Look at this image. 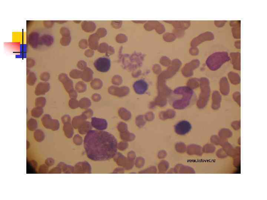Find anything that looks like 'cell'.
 Returning a JSON list of instances; mask_svg holds the SVG:
<instances>
[{
	"instance_id": "30",
	"label": "cell",
	"mask_w": 267,
	"mask_h": 200,
	"mask_svg": "<svg viewBox=\"0 0 267 200\" xmlns=\"http://www.w3.org/2000/svg\"><path fill=\"white\" fill-rule=\"evenodd\" d=\"M77 101H74V100H71L70 101V107L72 108H74V107H77Z\"/></svg>"
},
{
	"instance_id": "15",
	"label": "cell",
	"mask_w": 267,
	"mask_h": 200,
	"mask_svg": "<svg viewBox=\"0 0 267 200\" xmlns=\"http://www.w3.org/2000/svg\"><path fill=\"white\" fill-rule=\"evenodd\" d=\"M33 136L35 141L39 142L44 141L45 138L44 132L41 130H35L34 132Z\"/></svg>"
},
{
	"instance_id": "14",
	"label": "cell",
	"mask_w": 267,
	"mask_h": 200,
	"mask_svg": "<svg viewBox=\"0 0 267 200\" xmlns=\"http://www.w3.org/2000/svg\"><path fill=\"white\" fill-rule=\"evenodd\" d=\"M65 134L67 138H70L72 137L73 134V130L72 126L69 122L64 124L63 127Z\"/></svg>"
},
{
	"instance_id": "3",
	"label": "cell",
	"mask_w": 267,
	"mask_h": 200,
	"mask_svg": "<svg viewBox=\"0 0 267 200\" xmlns=\"http://www.w3.org/2000/svg\"><path fill=\"white\" fill-rule=\"evenodd\" d=\"M229 59L227 52H216L208 58L206 63L210 69L215 70L219 68L222 64L229 61Z\"/></svg>"
},
{
	"instance_id": "13",
	"label": "cell",
	"mask_w": 267,
	"mask_h": 200,
	"mask_svg": "<svg viewBox=\"0 0 267 200\" xmlns=\"http://www.w3.org/2000/svg\"><path fill=\"white\" fill-rule=\"evenodd\" d=\"M61 167L62 172L64 173H74V168L72 166L68 165L64 162H60L58 164Z\"/></svg>"
},
{
	"instance_id": "11",
	"label": "cell",
	"mask_w": 267,
	"mask_h": 200,
	"mask_svg": "<svg viewBox=\"0 0 267 200\" xmlns=\"http://www.w3.org/2000/svg\"><path fill=\"white\" fill-rule=\"evenodd\" d=\"M40 38L39 35L37 32H32L29 35V43L32 48H35L39 44Z\"/></svg>"
},
{
	"instance_id": "28",
	"label": "cell",
	"mask_w": 267,
	"mask_h": 200,
	"mask_svg": "<svg viewBox=\"0 0 267 200\" xmlns=\"http://www.w3.org/2000/svg\"><path fill=\"white\" fill-rule=\"evenodd\" d=\"M55 161L52 158H48L45 161V164L48 167H51L54 164Z\"/></svg>"
},
{
	"instance_id": "25",
	"label": "cell",
	"mask_w": 267,
	"mask_h": 200,
	"mask_svg": "<svg viewBox=\"0 0 267 200\" xmlns=\"http://www.w3.org/2000/svg\"><path fill=\"white\" fill-rule=\"evenodd\" d=\"M55 22V21H44L43 24H44L45 27H47V28H49L53 27Z\"/></svg>"
},
{
	"instance_id": "26",
	"label": "cell",
	"mask_w": 267,
	"mask_h": 200,
	"mask_svg": "<svg viewBox=\"0 0 267 200\" xmlns=\"http://www.w3.org/2000/svg\"><path fill=\"white\" fill-rule=\"evenodd\" d=\"M62 173V171L61 169L58 166L52 169L49 172V173Z\"/></svg>"
},
{
	"instance_id": "29",
	"label": "cell",
	"mask_w": 267,
	"mask_h": 200,
	"mask_svg": "<svg viewBox=\"0 0 267 200\" xmlns=\"http://www.w3.org/2000/svg\"><path fill=\"white\" fill-rule=\"evenodd\" d=\"M70 121V118L68 115H65L62 118V121L64 124L69 123Z\"/></svg>"
},
{
	"instance_id": "6",
	"label": "cell",
	"mask_w": 267,
	"mask_h": 200,
	"mask_svg": "<svg viewBox=\"0 0 267 200\" xmlns=\"http://www.w3.org/2000/svg\"><path fill=\"white\" fill-rule=\"evenodd\" d=\"M192 126L190 122L187 121H179L174 126V130L176 133L178 135H185L187 134L190 131Z\"/></svg>"
},
{
	"instance_id": "21",
	"label": "cell",
	"mask_w": 267,
	"mask_h": 200,
	"mask_svg": "<svg viewBox=\"0 0 267 200\" xmlns=\"http://www.w3.org/2000/svg\"><path fill=\"white\" fill-rule=\"evenodd\" d=\"M84 118L83 117H76L74 118L73 121H72V125L75 128H78V127H80V125L83 123H84L83 122V121H84Z\"/></svg>"
},
{
	"instance_id": "27",
	"label": "cell",
	"mask_w": 267,
	"mask_h": 200,
	"mask_svg": "<svg viewBox=\"0 0 267 200\" xmlns=\"http://www.w3.org/2000/svg\"><path fill=\"white\" fill-rule=\"evenodd\" d=\"M48 166L45 164H43L40 166L39 169V172L41 173H45L47 172L48 169Z\"/></svg>"
},
{
	"instance_id": "7",
	"label": "cell",
	"mask_w": 267,
	"mask_h": 200,
	"mask_svg": "<svg viewBox=\"0 0 267 200\" xmlns=\"http://www.w3.org/2000/svg\"><path fill=\"white\" fill-rule=\"evenodd\" d=\"M74 173H91L92 169L90 164L87 161H81L75 164L74 167Z\"/></svg>"
},
{
	"instance_id": "16",
	"label": "cell",
	"mask_w": 267,
	"mask_h": 200,
	"mask_svg": "<svg viewBox=\"0 0 267 200\" xmlns=\"http://www.w3.org/2000/svg\"><path fill=\"white\" fill-rule=\"evenodd\" d=\"M44 113L43 107H36L33 108L31 112V114L33 118H39Z\"/></svg>"
},
{
	"instance_id": "9",
	"label": "cell",
	"mask_w": 267,
	"mask_h": 200,
	"mask_svg": "<svg viewBox=\"0 0 267 200\" xmlns=\"http://www.w3.org/2000/svg\"><path fill=\"white\" fill-rule=\"evenodd\" d=\"M91 125L97 130H103L107 128L108 123L106 119L94 117L91 118Z\"/></svg>"
},
{
	"instance_id": "1",
	"label": "cell",
	"mask_w": 267,
	"mask_h": 200,
	"mask_svg": "<svg viewBox=\"0 0 267 200\" xmlns=\"http://www.w3.org/2000/svg\"><path fill=\"white\" fill-rule=\"evenodd\" d=\"M84 144L88 157L92 161H106L117 154L116 139L104 131L89 130L84 138Z\"/></svg>"
},
{
	"instance_id": "4",
	"label": "cell",
	"mask_w": 267,
	"mask_h": 200,
	"mask_svg": "<svg viewBox=\"0 0 267 200\" xmlns=\"http://www.w3.org/2000/svg\"><path fill=\"white\" fill-rule=\"evenodd\" d=\"M43 125L46 129L53 131H57L60 127V124L58 120L52 119L48 114H45L41 119Z\"/></svg>"
},
{
	"instance_id": "20",
	"label": "cell",
	"mask_w": 267,
	"mask_h": 200,
	"mask_svg": "<svg viewBox=\"0 0 267 200\" xmlns=\"http://www.w3.org/2000/svg\"><path fill=\"white\" fill-rule=\"evenodd\" d=\"M46 99L44 97H39L35 100V106L36 107H43L45 106Z\"/></svg>"
},
{
	"instance_id": "31",
	"label": "cell",
	"mask_w": 267,
	"mask_h": 200,
	"mask_svg": "<svg viewBox=\"0 0 267 200\" xmlns=\"http://www.w3.org/2000/svg\"><path fill=\"white\" fill-rule=\"evenodd\" d=\"M117 148L120 150H123L126 148V146L124 144H120L118 145H117Z\"/></svg>"
},
{
	"instance_id": "2",
	"label": "cell",
	"mask_w": 267,
	"mask_h": 200,
	"mask_svg": "<svg viewBox=\"0 0 267 200\" xmlns=\"http://www.w3.org/2000/svg\"><path fill=\"white\" fill-rule=\"evenodd\" d=\"M196 95L189 87H178L173 92L169 98V102L174 108L183 110L189 107L195 101Z\"/></svg>"
},
{
	"instance_id": "23",
	"label": "cell",
	"mask_w": 267,
	"mask_h": 200,
	"mask_svg": "<svg viewBox=\"0 0 267 200\" xmlns=\"http://www.w3.org/2000/svg\"><path fill=\"white\" fill-rule=\"evenodd\" d=\"M73 141L75 144L77 145H80L82 144L83 143V139L81 136L78 135H75L73 139Z\"/></svg>"
},
{
	"instance_id": "18",
	"label": "cell",
	"mask_w": 267,
	"mask_h": 200,
	"mask_svg": "<svg viewBox=\"0 0 267 200\" xmlns=\"http://www.w3.org/2000/svg\"><path fill=\"white\" fill-rule=\"evenodd\" d=\"M36 80L37 78L35 74L33 72H30L27 76V84L30 86H33L36 82Z\"/></svg>"
},
{
	"instance_id": "24",
	"label": "cell",
	"mask_w": 267,
	"mask_h": 200,
	"mask_svg": "<svg viewBox=\"0 0 267 200\" xmlns=\"http://www.w3.org/2000/svg\"><path fill=\"white\" fill-rule=\"evenodd\" d=\"M35 64L34 60L31 58H28L27 60V67L28 68H32L35 65Z\"/></svg>"
},
{
	"instance_id": "17",
	"label": "cell",
	"mask_w": 267,
	"mask_h": 200,
	"mask_svg": "<svg viewBox=\"0 0 267 200\" xmlns=\"http://www.w3.org/2000/svg\"><path fill=\"white\" fill-rule=\"evenodd\" d=\"M90 123L88 122H84L79 127V132L81 134L87 133L90 130Z\"/></svg>"
},
{
	"instance_id": "8",
	"label": "cell",
	"mask_w": 267,
	"mask_h": 200,
	"mask_svg": "<svg viewBox=\"0 0 267 200\" xmlns=\"http://www.w3.org/2000/svg\"><path fill=\"white\" fill-rule=\"evenodd\" d=\"M133 87L135 93L137 94L143 95L147 90L149 84L144 80L140 79L134 83Z\"/></svg>"
},
{
	"instance_id": "12",
	"label": "cell",
	"mask_w": 267,
	"mask_h": 200,
	"mask_svg": "<svg viewBox=\"0 0 267 200\" xmlns=\"http://www.w3.org/2000/svg\"><path fill=\"white\" fill-rule=\"evenodd\" d=\"M54 42L53 37L49 35H44L40 38L39 44L49 47Z\"/></svg>"
},
{
	"instance_id": "32",
	"label": "cell",
	"mask_w": 267,
	"mask_h": 200,
	"mask_svg": "<svg viewBox=\"0 0 267 200\" xmlns=\"http://www.w3.org/2000/svg\"><path fill=\"white\" fill-rule=\"evenodd\" d=\"M121 171H122V170H121V169L120 168H117L115 169V170L114 171V172H112V173H121Z\"/></svg>"
},
{
	"instance_id": "22",
	"label": "cell",
	"mask_w": 267,
	"mask_h": 200,
	"mask_svg": "<svg viewBox=\"0 0 267 200\" xmlns=\"http://www.w3.org/2000/svg\"><path fill=\"white\" fill-rule=\"evenodd\" d=\"M50 78V75L48 72H44L41 73L40 76V79L44 82H47Z\"/></svg>"
},
{
	"instance_id": "5",
	"label": "cell",
	"mask_w": 267,
	"mask_h": 200,
	"mask_svg": "<svg viewBox=\"0 0 267 200\" xmlns=\"http://www.w3.org/2000/svg\"><path fill=\"white\" fill-rule=\"evenodd\" d=\"M94 66L96 70L100 72H106L110 70L111 60L107 58L101 57L96 60Z\"/></svg>"
},
{
	"instance_id": "10",
	"label": "cell",
	"mask_w": 267,
	"mask_h": 200,
	"mask_svg": "<svg viewBox=\"0 0 267 200\" xmlns=\"http://www.w3.org/2000/svg\"><path fill=\"white\" fill-rule=\"evenodd\" d=\"M50 89V85L47 82H40L35 87V95L37 96L45 95L49 91Z\"/></svg>"
},
{
	"instance_id": "19",
	"label": "cell",
	"mask_w": 267,
	"mask_h": 200,
	"mask_svg": "<svg viewBox=\"0 0 267 200\" xmlns=\"http://www.w3.org/2000/svg\"><path fill=\"white\" fill-rule=\"evenodd\" d=\"M27 126L29 130L33 131L36 130L38 127V123L36 120L31 118L28 121Z\"/></svg>"
}]
</instances>
